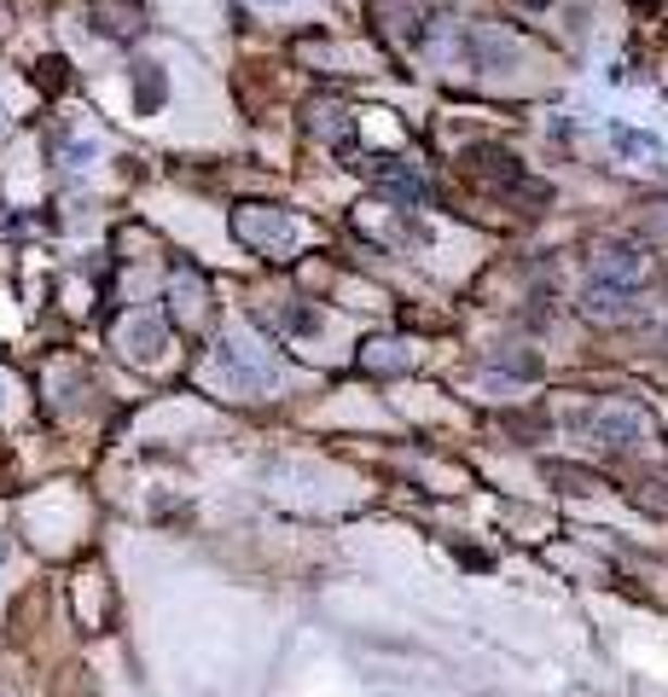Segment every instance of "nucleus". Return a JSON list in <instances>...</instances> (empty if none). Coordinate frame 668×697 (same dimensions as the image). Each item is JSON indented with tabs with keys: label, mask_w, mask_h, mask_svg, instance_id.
<instances>
[{
	"label": "nucleus",
	"mask_w": 668,
	"mask_h": 697,
	"mask_svg": "<svg viewBox=\"0 0 668 697\" xmlns=\"http://www.w3.org/2000/svg\"><path fill=\"white\" fill-rule=\"evenodd\" d=\"M232 233L250 245V250H267V257H286L297 245V227L286 210H239L232 215Z\"/></svg>",
	"instance_id": "1"
},
{
	"label": "nucleus",
	"mask_w": 668,
	"mask_h": 697,
	"mask_svg": "<svg viewBox=\"0 0 668 697\" xmlns=\"http://www.w3.org/2000/svg\"><path fill=\"white\" fill-rule=\"evenodd\" d=\"M645 274V250L640 245H628V239H605L593 250V279H605V285H640Z\"/></svg>",
	"instance_id": "2"
},
{
	"label": "nucleus",
	"mask_w": 668,
	"mask_h": 697,
	"mask_svg": "<svg viewBox=\"0 0 668 697\" xmlns=\"http://www.w3.org/2000/svg\"><path fill=\"white\" fill-rule=\"evenodd\" d=\"M581 424H588V436L605 441V448H640V441H645V419H640V413H622V407L588 413Z\"/></svg>",
	"instance_id": "3"
},
{
	"label": "nucleus",
	"mask_w": 668,
	"mask_h": 697,
	"mask_svg": "<svg viewBox=\"0 0 668 697\" xmlns=\"http://www.w3.org/2000/svg\"><path fill=\"white\" fill-rule=\"evenodd\" d=\"M459 53L471 59L477 71H512V64H517V41L500 36V29H465Z\"/></svg>",
	"instance_id": "4"
},
{
	"label": "nucleus",
	"mask_w": 668,
	"mask_h": 697,
	"mask_svg": "<svg viewBox=\"0 0 668 697\" xmlns=\"http://www.w3.org/2000/svg\"><path fill=\"white\" fill-rule=\"evenodd\" d=\"M366 175H373L383 192H395L401 203H425V181H419V169H407L401 158H373L366 163Z\"/></svg>",
	"instance_id": "5"
},
{
	"label": "nucleus",
	"mask_w": 668,
	"mask_h": 697,
	"mask_svg": "<svg viewBox=\"0 0 668 697\" xmlns=\"http://www.w3.org/2000/svg\"><path fill=\"white\" fill-rule=\"evenodd\" d=\"M581 314H588V320H628L633 314V291H628V285L588 279V291H581Z\"/></svg>",
	"instance_id": "6"
},
{
	"label": "nucleus",
	"mask_w": 668,
	"mask_h": 697,
	"mask_svg": "<svg viewBox=\"0 0 668 697\" xmlns=\"http://www.w3.org/2000/svg\"><path fill=\"white\" fill-rule=\"evenodd\" d=\"M99 36H140V7L134 0H93Z\"/></svg>",
	"instance_id": "7"
},
{
	"label": "nucleus",
	"mask_w": 668,
	"mask_h": 697,
	"mask_svg": "<svg viewBox=\"0 0 668 697\" xmlns=\"http://www.w3.org/2000/svg\"><path fill=\"white\" fill-rule=\"evenodd\" d=\"M116 337H123V354L134 349L140 361H152V354L163 349V326H157V320H146V314H134V320H128V326L116 332Z\"/></svg>",
	"instance_id": "8"
},
{
	"label": "nucleus",
	"mask_w": 668,
	"mask_h": 697,
	"mask_svg": "<svg viewBox=\"0 0 668 697\" xmlns=\"http://www.w3.org/2000/svg\"><path fill=\"white\" fill-rule=\"evenodd\" d=\"M134 88H140V99H134V105H140V116H152V111L163 105V76H157V64H140V71H134Z\"/></svg>",
	"instance_id": "9"
},
{
	"label": "nucleus",
	"mask_w": 668,
	"mask_h": 697,
	"mask_svg": "<svg viewBox=\"0 0 668 697\" xmlns=\"http://www.w3.org/2000/svg\"><path fill=\"white\" fill-rule=\"evenodd\" d=\"M279 326H286V332H297V337H314V332L326 326V320L314 314V309H279Z\"/></svg>",
	"instance_id": "10"
},
{
	"label": "nucleus",
	"mask_w": 668,
	"mask_h": 697,
	"mask_svg": "<svg viewBox=\"0 0 668 697\" xmlns=\"http://www.w3.org/2000/svg\"><path fill=\"white\" fill-rule=\"evenodd\" d=\"M366 366H378V372H395V366H407V354H401V344H366Z\"/></svg>",
	"instance_id": "11"
},
{
	"label": "nucleus",
	"mask_w": 668,
	"mask_h": 697,
	"mask_svg": "<svg viewBox=\"0 0 668 697\" xmlns=\"http://www.w3.org/2000/svg\"><path fill=\"white\" fill-rule=\"evenodd\" d=\"M546 477H553V483H570V495H588V488H598L588 471H576V465H546Z\"/></svg>",
	"instance_id": "12"
},
{
	"label": "nucleus",
	"mask_w": 668,
	"mask_h": 697,
	"mask_svg": "<svg viewBox=\"0 0 668 697\" xmlns=\"http://www.w3.org/2000/svg\"><path fill=\"white\" fill-rule=\"evenodd\" d=\"M36 76H41V88H47V94H59V88H64V59H41V64H36Z\"/></svg>",
	"instance_id": "13"
},
{
	"label": "nucleus",
	"mask_w": 668,
	"mask_h": 697,
	"mask_svg": "<svg viewBox=\"0 0 668 697\" xmlns=\"http://www.w3.org/2000/svg\"><path fill=\"white\" fill-rule=\"evenodd\" d=\"M512 7H524V12H546L553 0H512Z\"/></svg>",
	"instance_id": "14"
}]
</instances>
